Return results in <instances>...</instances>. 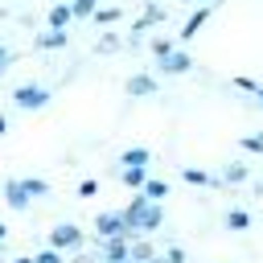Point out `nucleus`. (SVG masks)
I'll list each match as a JSON object with an SVG mask.
<instances>
[{
	"label": "nucleus",
	"mask_w": 263,
	"mask_h": 263,
	"mask_svg": "<svg viewBox=\"0 0 263 263\" xmlns=\"http://www.w3.org/2000/svg\"><path fill=\"white\" fill-rule=\"evenodd\" d=\"M234 86H238V90H247V95H255V99H259V107H263V82H255V78L238 74V78H234Z\"/></svg>",
	"instance_id": "obj_19"
},
{
	"label": "nucleus",
	"mask_w": 263,
	"mask_h": 263,
	"mask_svg": "<svg viewBox=\"0 0 263 263\" xmlns=\"http://www.w3.org/2000/svg\"><path fill=\"white\" fill-rule=\"evenodd\" d=\"M177 49V41H168V37H152V53H156V62L164 58V53H173Z\"/></svg>",
	"instance_id": "obj_22"
},
{
	"label": "nucleus",
	"mask_w": 263,
	"mask_h": 263,
	"mask_svg": "<svg viewBox=\"0 0 263 263\" xmlns=\"http://www.w3.org/2000/svg\"><path fill=\"white\" fill-rule=\"evenodd\" d=\"M156 86H160V82H156L152 74H132L123 90H127L132 99H152V95H156Z\"/></svg>",
	"instance_id": "obj_7"
},
{
	"label": "nucleus",
	"mask_w": 263,
	"mask_h": 263,
	"mask_svg": "<svg viewBox=\"0 0 263 263\" xmlns=\"http://www.w3.org/2000/svg\"><path fill=\"white\" fill-rule=\"evenodd\" d=\"M70 263H99V255H90V251H74Z\"/></svg>",
	"instance_id": "obj_27"
},
{
	"label": "nucleus",
	"mask_w": 263,
	"mask_h": 263,
	"mask_svg": "<svg viewBox=\"0 0 263 263\" xmlns=\"http://www.w3.org/2000/svg\"><path fill=\"white\" fill-rule=\"evenodd\" d=\"M66 41H70V33H66V29H45V33H37V37H33V45H37V49H62Z\"/></svg>",
	"instance_id": "obj_9"
},
{
	"label": "nucleus",
	"mask_w": 263,
	"mask_h": 263,
	"mask_svg": "<svg viewBox=\"0 0 263 263\" xmlns=\"http://www.w3.org/2000/svg\"><path fill=\"white\" fill-rule=\"evenodd\" d=\"M4 242H8V226L0 222V247H4Z\"/></svg>",
	"instance_id": "obj_30"
},
{
	"label": "nucleus",
	"mask_w": 263,
	"mask_h": 263,
	"mask_svg": "<svg viewBox=\"0 0 263 263\" xmlns=\"http://www.w3.org/2000/svg\"><path fill=\"white\" fill-rule=\"evenodd\" d=\"M148 160H152V152H148L144 144H136V148H127V152L119 156V164H123V168H148Z\"/></svg>",
	"instance_id": "obj_10"
},
{
	"label": "nucleus",
	"mask_w": 263,
	"mask_h": 263,
	"mask_svg": "<svg viewBox=\"0 0 263 263\" xmlns=\"http://www.w3.org/2000/svg\"><path fill=\"white\" fill-rule=\"evenodd\" d=\"M255 193H259V197H263V181H259V185H255Z\"/></svg>",
	"instance_id": "obj_34"
},
{
	"label": "nucleus",
	"mask_w": 263,
	"mask_h": 263,
	"mask_svg": "<svg viewBox=\"0 0 263 263\" xmlns=\"http://www.w3.org/2000/svg\"><path fill=\"white\" fill-rule=\"evenodd\" d=\"M8 66H12V62H0V74H4V70H8Z\"/></svg>",
	"instance_id": "obj_35"
},
{
	"label": "nucleus",
	"mask_w": 263,
	"mask_h": 263,
	"mask_svg": "<svg viewBox=\"0 0 263 263\" xmlns=\"http://www.w3.org/2000/svg\"><path fill=\"white\" fill-rule=\"evenodd\" d=\"M123 222H127V234H132V238H148V234H156V230L164 226V210L152 205V201H144V197L136 193L132 205L123 210Z\"/></svg>",
	"instance_id": "obj_1"
},
{
	"label": "nucleus",
	"mask_w": 263,
	"mask_h": 263,
	"mask_svg": "<svg viewBox=\"0 0 263 263\" xmlns=\"http://www.w3.org/2000/svg\"><path fill=\"white\" fill-rule=\"evenodd\" d=\"M160 21H164V4H148V8L132 21V37H136V33H144V29H152V25H160Z\"/></svg>",
	"instance_id": "obj_8"
},
{
	"label": "nucleus",
	"mask_w": 263,
	"mask_h": 263,
	"mask_svg": "<svg viewBox=\"0 0 263 263\" xmlns=\"http://www.w3.org/2000/svg\"><path fill=\"white\" fill-rule=\"evenodd\" d=\"M181 177H185L189 185H210V181H214L210 173H201V168H193V164H185V168H181Z\"/></svg>",
	"instance_id": "obj_20"
},
{
	"label": "nucleus",
	"mask_w": 263,
	"mask_h": 263,
	"mask_svg": "<svg viewBox=\"0 0 263 263\" xmlns=\"http://www.w3.org/2000/svg\"><path fill=\"white\" fill-rule=\"evenodd\" d=\"M4 132H8V119H4V115H0V136H4Z\"/></svg>",
	"instance_id": "obj_32"
},
{
	"label": "nucleus",
	"mask_w": 263,
	"mask_h": 263,
	"mask_svg": "<svg viewBox=\"0 0 263 263\" xmlns=\"http://www.w3.org/2000/svg\"><path fill=\"white\" fill-rule=\"evenodd\" d=\"M99 53H111V49H119V37L115 33H107V37H99V45H95Z\"/></svg>",
	"instance_id": "obj_25"
},
{
	"label": "nucleus",
	"mask_w": 263,
	"mask_h": 263,
	"mask_svg": "<svg viewBox=\"0 0 263 263\" xmlns=\"http://www.w3.org/2000/svg\"><path fill=\"white\" fill-rule=\"evenodd\" d=\"M148 263H168V259H164V255H156V259H148Z\"/></svg>",
	"instance_id": "obj_33"
},
{
	"label": "nucleus",
	"mask_w": 263,
	"mask_h": 263,
	"mask_svg": "<svg viewBox=\"0 0 263 263\" xmlns=\"http://www.w3.org/2000/svg\"><path fill=\"white\" fill-rule=\"evenodd\" d=\"M205 16H210V8H197V12L185 21V29H181V41H193V37H197V29L205 25Z\"/></svg>",
	"instance_id": "obj_13"
},
{
	"label": "nucleus",
	"mask_w": 263,
	"mask_h": 263,
	"mask_svg": "<svg viewBox=\"0 0 263 263\" xmlns=\"http://www.w3.org/2000/svg\"><path fill=\"white\" fill-rule=\"evenodd\" d=\"M8 263H33V259H29V255H16V259H8Z\"/></svg>",
	"instance_id": "obj_31"
},
{
	"label": "nucleus",
	"mask_w": 263,
	"mask_h": 263,
	"mask_svg": "<svg viewBox=\"0 0 263 263\" xmlns=\"http://www.w3.org/2000/svg\"><path fill=\"white\" fill-rule=\"evenodd\" d=\"M119 181L127 185V189H144V181H148V168H119Z\"/></svg>",
	"instance_id": "obj_15"
},
{
	"label": "nucleus",
	"mask_w": 263,
	"mask_h": 263,
	"mask_svg": "<svg viewBox=\"0 0 263 263\" xmlns=\"http://www.w3.org/2000/svg\"><path fill=\"white\" fill-rule=\"evenodd\" d=\"M226 226H230V230H247V226H251V214H247V210H230V214H226Z\"/></svg>",
	"instance_id": "obj_21"
},
{
	"label": "nucleus",
	"mask_w": 263,
	"mask_h": 263,
	"mask_svg": "<svg viewBox=\"0 0 263 263\" xmlns=\"http://www.w3.org/2000/svg\"><path fill=\"white\" fill-rule=\"evenodd\" d=\"M119 16H123V8H119V4H99V12H95V21H99V25H119Z\"/></svg>",
	"instance_id": "obj_17"
},
{
	"label": "nucleus",
	"mask_w": 263,
	"mask_h": 263,
	"mask_svg": "<svg viewBox=\"0 0 263 263\" xmlns=\"http://www.w3.org/2000/svg\"><path fill=\"white\" fill-rule=\"evenodd\" d=\"M0 263H8V259H4V247H0Z\"/></svg>",
	"instance_id": "obj_36"
},
{
	"label": "nucleus",
	"mask_w": 263,
	"mask_h": 263,
	"mask_svg": "<svg viewBox=\"0 0 263 263\" xmlns=\"http://www.w3.org/2000/svg\"><path fill=\"white\" fill-rule=\"evenodd\" d=\"M49 86H41V82H21L16 90H12V103L21 107V111H41V107H49Z\"/></svg>",
	"instance_id": "obj_3"
},
{
	"label": "nucleus",
	"mask_w": 263,
	"mask_h": 263,
	"mask_svg": "<svg viewBox=\"0 0 263 263\" xmlns=\"http://www.w3.org/2000/svg\"><path fill=\"white\" fill-rule=\"evenodd\" d=\"M242 148H247V152H263V132H251V136H242Z\"/></svg>",
	"instance_id": "obj_24"
},
{
	"label": "nucleus",
	"mask_w": 263,
	"mask_h": 263,
	"mask_svg": "<svg viewBox=\"0 0 263 263\" xmlns=\"http://www.w3.org/2000/svg\"><path fill=\"white\" fill-rule=\"evenodd\" d=\"M247 177H251V164H238V160H234V164L222 168V181H226V185H242Z\"/></svg>",
	"instance_id": "obj_14"
},
{
	"label": "nucleus",
	"mask_w": 263,
	"mask_h": 263,
	"mask_svg": "<svg viewBox=\"0 0 263 263\" xmlns=\"http://www.w3.org/2000/svg\"><path fill=\"white\" fill-rule=\"evenodd\" d=\"M70 12H74V21L95 16V12H99V0H70Z\"/></svg>",
	"instance_id": "obj_18"
},
{
	"label": "nucleus",
	"mask_w": 263,
	"mask_h": 263,
	"mask_svg": "<svg viewBox=\"0 0 263 263\" xmlns=\"http://www.w3.org/2000/svg\"><path fill=\"white\" fill-rule=\"evenodd\" d=\"M33 197H49V181H41V177H12V181H4V205L8 210H29Z\"/></svg>",
	"instance_id": "obj_2"
},
{
	"label": "nucleus",
	"mask_w": 263,
	"mask_h": 263,
	"mask_svg": "<svg viewBox=\"0 0 263 263\" xmlns=\"http://www.w3.org/2000/svg\"><path fill=\"white\" fill-rule=\"evenodd\" d=\"M156 70H160V74H168V78H177V74H189V70H193V58L177 45L173 53H164V58L156 62Z\"/></svg>",
	"instance_id": "obj_6"
},
{
	"label": "nucleus",
	"mask_w": 263,
	"mask_h": 263,
	"mask_svg": "<svg viewBox=\"0 0 263 263\" xmlns=\"http://www.w3.org/2000/svg\"><path fill=\"white\" fill-rule=\"evenodd\" d=\"M148 259H156L152 242L148 238H132V263H148Z\"/></svg>",
	"instance_id": "obj_16"
},
{
	"label": "nucleus",
	"mask_w": 263,
	"mask_h": 263,
	"mask_svg": "<svg viewBox=\"0 0 263 263\" xmlns=\"http://www.w3.org/2000/svg\"><path fill=\"white\" fill-rule=\"evenodd\" d=\"M95 234H99V242H107V238H132L127 222H123V210H103L95 218Z\"/></svg>",
	"instance_id": "obj_4"
},
{
	"label": "nucleus",
	"mask_w": 263,
	"mask_h": 263,
	"mask_svg": "<svg viewBox=\"0 0 263 263\" xmlns=\"http://www.w3.org/2000/svg\"><path fill=\"white\" fill-rule=\"evenodd\" d=\"M70 21H74V12H70V0H58V4L49 8V29H70Z\"/></svg>",
	"instance_id": "obj_11"
},
{
	"label": "nucleus",
	"mask_w": 263,
	"mask_h": 263,
	"mask_svg": "<svg viewBox=\"0 0 263 263\" xmlns=\"http://www.w3.org/2000/svg\"><path fill=\"white\" fill-rule=\"evenodd\" d=\"M82 242H86V234H82V226H74V222H62V226L49 230V247H53V251H82Z\"/></svg>",
	"instance_id": "obj_5"
},
{
	"label": "nucleus",
	"mask_w": 263,
	"mask_h": 263,
	"mask_svg": "<svg viewBox=\"0 0 263 263\" xmlns=\"http://www.w3.org/2000/svg\"><path fill=\"white\" fill-rule=\"evenodd\" d=\"M95 189H99L95 181H82V185H78V197H95Z\"/></svg>",
	"instance_id": "obj_28"
},
{
	"label": "nucleus",
	"mask_w": 263,
	"mask_h": 263,
	"mask_svg": "<svg viewBox=\"0 0 263 263\" xmlns=\"http://www.w3.org/2000/svg\"><path fill=\"white\" fill-rule=\"evenodd\" d=\"M33 263H66V259H62V251L45 247V251H37V255H33Z\"/></svg>",
	"instance_id": "obj_23"
},
{
	"label": "nucleus",
	"mask_w": 263,
	"mask_h": 263,
	"mask_svg": "<svg viewBox=\"0 0 263 263\" xmlns=\"http://www.w3.org/2000/svg\"><path fill=\"white\" fill-rule=\"evenodd\" d=\"M0 62H12V49L8 45H0Z\"/></svg>",
	"instance_id": "obj_29"
},
{
	"label": "nucleus",
	"mask_w": 263,
	"mask_h": 263,
	"mask_svg": "<svg viewBox=\"0 0 263 263\" xmlns=\"http://www.w3.org/2000/svg\"><path fill=\"white\" fill-rule=\"evenodd\" d=\"M140 197H144V201H152V205H160V197H168V181L148 177V181H144V189H140Z\"/></svg>",
	"instance_id": "obj_12"
},
{
	"label": "nucleus",
	"mask_w": 263,
	"mask_h": 263,
	"mask_svg": "<svg viewBox=\"0 0 263 263\" xmlns=\"http://www.w3.org/2000/svg\"><path fill=\"white\" fill-rule=\"evenodd\" d=\"M164 259H168V263H185V251H181V247H168Z\"/></svg>",
	"instance_id": "obj_26"
}]
</instances>
